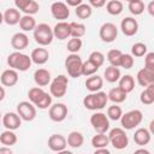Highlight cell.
I'll return each mask as SVG.
<instances>
[{"label":"cell","mask_w":154,"mask_h":154,"mask_svg":"<svg viewBox=\"0 0 154 154\" xmlns=\"http://www.w3.org/2000/svg\"><path fill=\"white\" fill-rule=\"evenodd\" d=\"M31 59L28 54L22 52H12L7 57V65L10 69L16 70L17 72H25L31 67Z\"/></svg>","instance_id":"6da1fadb"},{"label":"cell","mask_w":154,"mask_h":154,"mask_svg":"<svg viewBox=\"0 0 154 154\" xmlns=\"http://www.w3.org/2000/svg\"><path fill=\"white\" fill-rule=\"evenodd\" d=\"M108 102L107 94L105 91H96L90 93L83 99V106L89 111H100L106 107Z\"/></svg>","instance_id":"7a4b0ae2"},{"label":"cell","mask_w":154,"mask_h":154,"mask_svg":"<svg viewBox=\"0 0 154 154\" xmlns=\"http://www.w3.org/2000/svg\"><path fill=\"white\" fill-rule=\"evenodd\" d=\"M34 38H35V42L41 47L49 46L54 38L52 28L46 23H41L36 25V28L34 29Z\"/></svg>","instance_id":"3957f363"},{"label":"cell","mask_w":154,"mask_h":154,"mask_svg":"<svg viewBox=\"0 0 154 154\" xmlns=\"http://www.w3.org/2000/svg\"><path fill=\"white\" fill-rule=\"evenodd\" d=\"M107 136H108L109 144H112L113 148H116L118 150L125 149L128 147V144H129V137H128L125 130L122 129V128L112 129Z\"/></svg>","instance_id":"277c9868"},{"label":"cell","mask_w":154,"mask_h":154,"mask_svg":"<svg viewBox=\"0 0 154 154\" xmlns=\"http://www.w3.org/2000/svg\"><path fill=\"white\" fill-rule=\"evenodd\" d=\"M69 78L65 75H59L53 78L49 83V94L52 97H63L67 91Z\"/></svg>","instance_id":"5b68a950"},{"label":"cell","mask_w":154,"mask_h":154,"mask_svg":"<svg viewBox=\"0 0 154 154\" xmlns=\"http://www.w3.org/2000/svg\"><path fill=\"white\" fill-rule=\"evenodd\" d=\"M142 119H143V114L140 109H131L122 116V118H120L122 129L132 130L141 124Z\"/></svg>","instance_id":"8992f818"},{"label":"cell","mask_w":154,"mask_h":154,"mask_svg":"<svg viewBox=\"0 0 154 154\" xmlns=\"http://www.w3.org/2000/svg\"><path fill=\"white\" fill-rule=\"evenodd\" d=\"M82 64L83 60L78 54H69L65 59V69L67 75L72 78H78L82 76Z\"/></svg>","instance_id":"52a82bcc"},{"label":"cell","mask_w":154,"mask_h":154,"mask_svg":"<svg viewBox=\"0 0 154 154\" xmlns=\"http://www.w3.org/2000/svg\"><path fill=\"white\" fill-rule=\"evenodd\" d=\"M90 124L96 134H106L109 130V119L102 112H95L90 116Z\"/></svg>","instance_id":"ba28073f"},{"label":"cell","mask_w":154,"mask_h":154,"mask_svg":"<svg viewBox=\"0 0 154 154\" xmlns=\"http://www.w3.org/2000/svg\"><path fill=\"white\" fill-rule=\"evenodd\" d=\"M17 114L24 122H31L36 118V107L29 101H22L17 105Z\"/></svg>","instance_id":"9c48e42d"},{"label":"cell","mask_w":154,"mask_h":154,"mask_svg":"<svg viewBox=\"0 0 154 154\" xmlns=\"http://www.w3.org/2000/svg\"><path fill=\"white\" fill-rule=\"evenodd\" d=\"M99 36H100V38L103 42L111 43L118 36V28L116 26V24H113L111 22H106V23H103L100 26V29H99Z\"/></svg>","instance_id":"30bf717a"},{"label":"cell","mask_w":154,"mask_h":154,"mask_svg":"<svg viewBox=\"0 0 154 154\" xmlns=\"http://www.w3.org/2000/svg\"><path fill=\"white\" fill-rule=\"evenodd\" d=\"M67 106L63 102H57V103H53L49 109H48V117L51 120L55 122V123H60V122H64L67 117Z\"/></svg>","instance_id":"8fae6325"},{"label":"cell","mask_w":154,"mask_h":154,"mask_svg":"<svg viewBox=\"0 0 154 154\" xmlns=\"http://www.w3.org/2000/svg\"><path fill=\"white\" fill-rule=\"evenodd\" d=\"M14 5L19 12L22 11L26 16H34L40 10V5L35 0H16Z\"/></svg>","instance_id":"7c38bea8"},{"label":"cell","mask_w":154,"mask_h":154,"mask_svg":"<svg viewBox=\"0 0 154 154\" xmlns=\"http://www.w3.org/2000/svg\"><path fill=\"white\" fill-rule=\"evenodd\" d=\"M51 13H52L53 18L58 19L59 22H65V19H67L70 16V10L65 2L55 1L51 5Z\"/></svg>","instance_id":"4fadbf2b"},{"label":"cell","mask_w":154,"mask_h":154,"mask_svg":"<svg viewBox=\"0 0 154 154\" xmlns=\"http://www.w3.org/2000/svg\"><path fill=\"white\" fill-rule=\"evenodd\" d=\"M1 124L6 128V130L14 131V130L19 129V126L22 125V119L19 118L17 112H7L2 116Z\"/></svg>","instance_id":"5bb4252c"},{"label":"cell","mask_w":154,"mask_h":154,"mask_svg":"<svg viewBox=\"0 0 154 154\" xmlns=\"http://www.w3.org/2000/svg\"><path fill=\"white\" fill-rule=\"evenodd\" d=\"M120 30L125 36H134L138 31V22L134 17H125L120 22Z\"/></svg>","instance_id":"9a60e30c"},{"label":"cell","mask_w":154,"mask_h":154,"mask_svg":"<svg viewBox=\"0 0 154 154\" xmlns=\"http://www.w3.org/2000/svg\"><path fill=\"white\" fill-rule=\"evenodd\" d=\"M136 81L143 88H146L150 84H154V70L142 67L141 70H138V72L136 75Z\"/></svg>","instance_id":"2e32d148"},{"label":"cell","mask_w":154,"mask_h":154,"mask_svg":"<svg viewBox=\"0 0 154 154\" xmlns=\"http://www.w3.org/2000/svg\"><path fill=\"white\" fill-rule=\"evenodd\" d=\"M48 148L52 150V152H60V150H64L67 146L66 143V138L65 136L60 135V134H54V135H51L49 138H48Z\"/></svg>","instance_id":"e0dca14e"},{"label":"cell","mask_w":154,"mask_h":154,"mask_svg":"<svg viewBox=\"0 0 154 154\" xmlns=\"http://www.w3.org/2000/svg\"><path fill=\"white\" fill-rule=\"evenodd\" d=\"M11 46L14 49V52H20L23 49H25L29 46V37L25 32H16L12 37H11Z\"/></svg>","instance_id":"ac0fdd59"},{"label":"cell","mask_w":154,"mask_h":154,"mask_svg":"<svg viewBox=\"0 0 154 154\" xmlns=\"http://www.w3.org/2000/svg\"><path fill=\"white\" fill-rule=\"evenodd\" d=\"M52 30H53V36L60 41L71 37L70 23H67V22H58Z\"/></svg>","instance_id":"d6986e66"},{"label":"cell","mask_w":154,"mask_h":154,"mask_svg":"<svg viewBox=\"0 0 154 154\" xmlns=\"http://www.w3.org/2000/svg\"><path fill=\"white\" fill-rule=\"evenodd\" d=\"M30 59H31V63L36 64V65H43L48 61L49 59V53L46 48L43 47H38V48H35L32 49L31 54H30Z\"/></svg>","instance_id":"ffe728a7"},{"label":"cell","mask_w":154,"mask_h":154,"mask_svg":"<svg viewBox=\"0 0 154 154\" xmlns=\"http://www.w3.org/2000/svg\"><path fill=\"white\" fill-rule=\"evenodd\" d=\"M18 72L12 69L5 70L0 76V83L4 87H13L18 83Z\"/></svg>","instance_id":"44dd1931"},{"label":"cell","mask_w":154,"mask_h":154,"mask_svg":"<svg viewBox=\"0 0 154 154\" xmlns=\"http://www.w3.org/2000/svg\"><path fill=\"white\" fill-rule=\"evenodd\" d=\"M34 81L36 83L37 87H46L51 83L52 81V76H51V72L46 69H37L35 72H34Z\"/></svg>","instance_id":"7402d4cb"},{"label":"cell","mask_w":154,"mask_h":154,"mask_svg":"<svg viewBox=\"0 0 154 154\" xmlns=\"http://www.w3.org/2000/svg\"><path fill=\"white\" fill-rule=\"evenodd\" d=\"M150 138H152V134L146 128H140L134 134V141H135V143L137 146H141V147L148 144L150 142Z\"/></svg>","instance_id":"603a6c76"},{"label":"cell","mask_w":154,"mask_h":154,"mask_svg":"<svg viewBox=\"0 0 154 154\" xmlns=\"http://www.w3.org/2000/svg\"><path fill=\"white\" fill-rule=\"evenodd\" d=\"M2 16H4V22H5L7 25H16V24H19V20H20V18H22L20 12H19L17 8H14V7L7 8V10L2 13Z\"/></svg>","instance_id":"cb8c5ba5"},{"label":"cell","mask_w":154,"mask_h":154,"mask_svg":"<svg viewBox=\"0 0 154 154\" xmlns=\"http://www.w3.org/2000/svg\"><path fill=\"white\" fill-rule=\"evenodd\" d=\"M84 84H85V88L90 93H96V91L101 90V88L103 85V79L99 75H93V76H90L85 79Z\"/></svg>","instance_id":"d4e9b609"},{"label":"cell","mask_w":154,"mask_h":154,"mask_svg":"<svg viewBox=\"0 0 154 154\" xmlns=\"http://www.w3.org/2000/svg\"><path fill=\"white\" fill-rule=\"evenodd\" d=\"M107 97H108L109 101H112L113 103L118 105V103H122V102H124V101L126 100L128 94H126L125 91H123L119 87H116V88H112V89L108 91Z\"/></svg>","instance_id":"484cf974"},{"label":"cell","mask_w":154,"mask_h":154,"mask_svg":"<svg viewBox=\"0 0 154 154\" xmlns=\"http://www.w3.org/2000/svg\"><path fill=\"white\" fill-rule=\"evenodd\" d=\"M83 142H84V137L79 131H71L67 135L66 143L71 148H79V147H82Z\"/></svg>","instance_id":"4316f807"},{"label":"cell","mask_w":154,"mask_h":154,"mask_svg":"<svg viewBox=\"0 0 154 154\" xmlns=\"http://www.w3.org/2000/svg\"><path fill=\"white\" fill-rule=\"evenodd\" d=\"M118 82H119V85L118 87L123 91H125L126 94L131 93L134 90V88H135V79H134V77L131 75H124V76H122Z\"/></svg>","instance_id":"83f0119b"},{"label":"cell","mask_w":154,"mask_h":154,"mask_svg":"<svg viewBox=\"0 0 154 154\" xmlns=\"http://www.w3.org/2000/svg\"><path fill=\"white\" fill-rule=\"evenodd\" d=\"M19 28L22 29V32H26V31H34V29L36 28V20L32 16H22L20 20H19Z\"/></svg>","instance_id":"f1b7e54d"},{"label":"cell","mask_w":154,"mask_h":154,"mask_svg":"<svg viewBox=\"0 0 154 154\" xmlns=\"http://www.w3.org/2000/svg\"><path fill=\"white\" fill-rule=\"evenodd\" d=\"M103 77H105V79L108 83H116V82H118L119 78L122 77L119 67H114V66L106 67L105 71H103Z\"/></svg>","instance_id":"f546056e"},{"label":"cell","mask_w":154,"mask_h":154,"mask_svg":"<svg viewBox=\"0 0 154 154\" xmlns=\"http://www.w3.org/2000/svg\"><path fill=\"white\" fill-rule=\"evenodd\" d=\"M140 101L143 105H152L154 102V84L146 87L140 94Z\"/></svg>","instance_id":"4dcf8cb0"},{"label":"cell","mask_w":154,"mask_h":154,"mask_svg":"<svg viewBox=\"0 0 154 154\" xmlns=\"http://www.w3.org/2000/svg\"><path fill=\"white\" fill-rule=\"evenodd\" d=\"M0 143L5 147H12L17 143V135L14 134V131L5 130L0 135Z\"/></svg>","instance_id":"1f68e13d"},{"label":"cell","mask_w":154,"mask_h":154,"mask_svg":"<svg viewBox=\"0 0 154 154\" xmlns=\"http://www.w3.org/2000/svg\"><path fill=\"white\" fill-rule=\"evenodd\" d=\"M106 11L107 13H109L111 16H118L123 12V8H124V5L122 1L119 0H109L106 2Z\"/></svg>","instance_id":"d6a6232c"},{"label":"cell","mask_w":154,"mask_h":154,"mask_svg":"<svg viewBox=\"0 0 154 154\" xmlns=\"http://www.w3.org/2000/svg\"><path fill=\"white\" fill-rule=\"evenodd\" d=\"M70 30H71V37H73V38H82L87 32L85 25L83 23H78V22H71Z\"/></svg>","instance_id":"836d02e7"},{"label":"cell","mask_w":154,"mask_h":154,"mask_svg":"<svg viewBox=\"0 0 154 154\" xmlns=\"http://www.w3.org/2000/svg\"><path fill=\"white\" fill-rule=\"evenodd\" d=\"M108 144H109V141H108V136L106 134H96L91 137V146L95 149L107 148Z\"/></svg>","instance_id":"e575fe53"},{"label":"cell","mask_w":154,"mask_h":154,"mask_svg":"<svg viewBox=\"0 0 154 154\" xmlns=\"http://www.w3.org/2000/svg\"><path fill=\"white\" fill-rule=\"evenodd\" d=\"M45 94H46V91H45L42 88H40V87H32V88H30L29 91H28L29 102H31V103L35 106V105L45 96Z\"/></svg>","instance_id":"d590c367"},{"label":"cell","mask_w":154,"mask_h":154,"mask_svg":"<svg viewBox=\"0 0 154 154\" xmlns=\"http://www.w3.org/2000/svg\"><path fill=\"white\" fill-rule=\"evenodd\" d=\"M128 8L131 14L134 16H140L144 12V2L142 0H129L128 2Z\"/></svg>","instance_id":"8d00e7d4"},{"label":"cell","mask_w":154,"mask_h":154,"mask_svg":"<svg viewBox=\"0 0 154 154\" xmlns=\"http://www.w3.org/2000/svg\"><path fill=\"white\" fill-rule=\"evenodd\" d=\"M123 52L119 49H109L107 53V61L109 63V66H114V67H119V63H120V58H122Z\"/></svg>","instance_id":"74e56055"},{"label":"cell","mask_w":154,"mask_h":154,"mask_svg":"<svg viewBox=\"0 0 154 154\" xmlns=\"http://www.w3.org/2000/svg\"><path fill=\"white\" fill-rule=\"evenodd\" d=\"M75 13L79 19H88L93 13V8L88 4L82 2L79 6H77L75 8Z\"/></svg>","instance_id":"f35d334b"},{"label":"cell","mask_w":154,"mask_h":154,"mask_svg":"<svg viewBox=\"0 0 154 154\" xmlns=\"http://www.w3.org/2000/svg\"><path fill=\"white\" fill-rule=\"evenodd\" d=\"M148 53V48L147 45L143 42H136L131 46V55L136 57V58H141L144 57Z\"/></svg>","instance_id":"ab89813d"},{"label":"cell","mask_w":154,"mask_h":154,"mask_svg":"<svg viewBox=\"0 0 154 154\" xmlns=\"http://www.w3.org/2000/svg\"><path fill=\"white\" fill-rule=\"evenodd\" d=\"M107 118L109 119V120H120V118H122V116H123V111H122V107L120 106H118V105H116V103H113L112 106H109L108 108H107Z\"/></svg>","instance_id":"60d3db41"},{"label":"cell","mask_w":154,"mask_h":154,"mask_svg":"<svg viewBox=\"0 0 154 154\" xmlns=\"http://www.w3.org/2000/svg\"><path fill=\"white\" fill-rule=\"evenodd\" d=\"M88 60L90 63H93L97 69H100L105 63V55L100 51H94V52H91L89 54V59Z\"/></svg>","instance_id":"b9f144b4"},{"label":"cell","mask_w":154,"mask_h":154,"mask_svg":"<svg viewBox=\"0 0 154 154\" xmlns=\"http://www.w3.org/2000/svg\"><path fill=\"white\" fill-rule=\"evenodd\" d=\"M82 45H83V42H82L81 38H73V37H71L69 40V42H67L66 48L70 52V54H77L81 51Z\"/></svg>","instance_id":"7bdbcfd3"},{"label":"cell","mask_w":154,"mask_h":154,"mask_svg":"<svg viewBox=\"0 0 154 154\" xmlns=\"http://www.w3.org/2000/svg\"><path fill=\"white\" fill-rule=\"evenodd\" d=\"M97 70H99V69H97L93 63H90L89 60H85V61H83V64H82V76L90 77V76L95 75V73L97 72Z\"/></svg>","instance_id":"ee69618b"},{"label":"cell","mask_w":154,"mask_h":154,"mask_svg":"<svg viewBox=\"0 0 154 154\" xmlns=\"http://www.w3.org/2000/svg\"><path fill=\"white\" fill-rule=\"evenodd\" d=\"M135 64V59L131 54L128 53H123L122 58H120V63H119V67H123L125 70H130Z\"/></svg>","instance_id":"f6af8a7d"},{"label":"cell","mask_w":154,"mask_h":154,"mask_svg":"<svg viewBox=\"0 0 154 154\" xmlns=\"http://www.w3.org/2000/svg\"><path fill=\"white\" fill-rule=\"evenodd\" d=\"M144 67L154 70V53L149 52L144 55Z\"/></svg>","instance_id":"bcb514c9"},{"label":"cell","mask_w":154,"mask_h":154,"mask_svg":"<svg viewBox=\"0 0 154 154\" xmlns=\"http://www.w3.org/2000/svg\"><path fill=\"white\" fill-rule=\"evenodd\" d=\"M88 5L93 8H101V7H103L105 5H106V1L105 0H89V2H88Z\"/></svg>","instance_id":"7dc6e473"},{"label":"cell","mask_w":154,"mask_h":154,"mask_svg":"<svg viewBox=\"0 0 154 154\" xmlns=\"http://www.w3.org/2000/svg\"><path fill=\"white\" fill-rule=\"evenodd\" d=\"M82 2H83L82 0H66L65 4H66L67 7H75V8H76V7L79 6Z\"/></svg>","instance_id":"c3c4849f"},{"label":"cell","mask_w":154,"mask_h":154,"mask_svg":"<svg viewBox=\"0 0 154 154\" xmlns=\"http://www.w3.org/2000/svg\"><path fill=\"white\" fill-rule=\"evenodd\" d=\"M0 154H13V152L10 147L2 146V147H0Z\"/></svg>","instance_id":"681fc988"},{"label":"cell","mask_w":154,"mask_h":154,"mask_svg":"<svg viewBox=\"0 0 154 154\" xmlns=\"http://www.w3.org/2000/svg\"><path fill=\"white\" fill-rule=\"evenodd\" d=\"M93 154H111V152L107 148H100V149H95Z\"/></svg>","instance_id":"f907efd6"},{"label":"cell","mask_w":154,"mask_h":154,"mask_svg":"<svg viewBox=\"0 0 154 154\" xmlns=\"http://www.w3.org/2000/svg\"><path fill=\"white\" fill-rule=\"evenodd\" d=\"M147 10H148V12H149L150 16H154V1H150V2L148 4Z\"/></svg>","instance_id":"816d5d0a"},{"label":"cell","mask_w":154,"mask_h":154,"mask_svg":"<svg viewBox=\"0 0 154 154\" xmlns=\"http://www.w3.org/2000/svg\"><path fill=\"white\" fill-rule=\"evenodd\" d=\"M134 154H150V152L148 149H144V148H138L134 152Z\"/></svg>","instance_id":"f5cc1de1"},{"label":"cell","mask_w":154,"mask_h":154,"mask_svg":"<svg viewBox=\"0 0 154 154\" xmlns=\"http://www.w3.org/2000/svg\"><path fill=\"white\" fill-rule=\"evenodd\" d=\"M5 95H6V91H5L4 87L0 85V101H2V100L5 99Z\"/></svg>","instance_id":"db71d44e"},{"label":"cell","mask_w":154,"mask_h":154,"mask_svg":"<svg viewBox=\"0 0 154 154\" xmlns=\"http://www.w3.org/2000/svg\"><path fill=\"white\" fill-rule=\"evenodd\" d=\"M57 154H73L72 152H70V150H66V149H64V150H60V152H58Z\"/></svg>","instance_id":"11a10c76"},{"label":"cell","mask_w":154,"mask_h":154,"mask_svg":"<svg viewBox=\"0 0 154 154\" xmlns=\"http://www.w3.org/2000/svg\"><path fill=\"white\" fill-rule=\"evenodd\" d=\"M4 23V16H2V13L0 12V25Z\"/></svg>","instance_id":"9f6ffc18"},{"label":"cell","mask_w":154,"mask_h":154,"mask_svg":"<svg viewBox=\"0 0 154 154\" xmlns=\"http://www.w3.org/2000/svg\"><path fill=\"white\" fill-rule=\"evenodd\" d=\"M1 118H2V116H1V112H0V126H1Z\"/></svg>","instance_id":"6f0895ef"}]
</instances>
